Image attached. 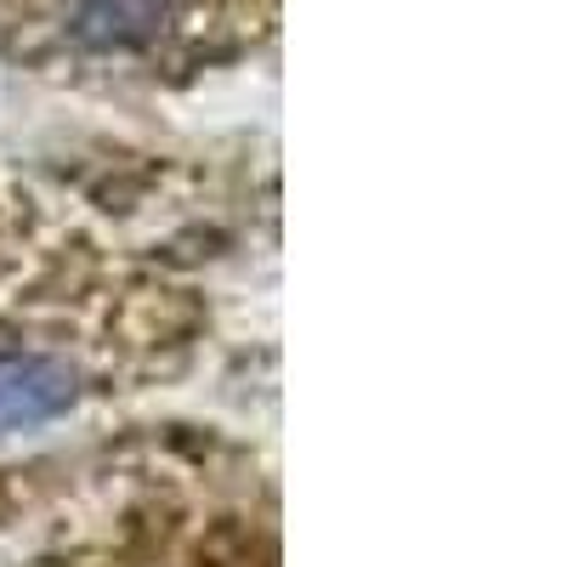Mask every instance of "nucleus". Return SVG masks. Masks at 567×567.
I'll use <instances>...</instances> for the list:
<instances>
[{
  "label": "nucleus",
  "instance_id": "f03ea898",
  "mask_svg": "<svg viewBox=\"0 0 567 567\" xmlns=\"http://www.w3.org/2000/svg\"><path fill=\"white\" fill-rule=\"evenodd\" d=\"M176 12V0H74L69 29L97 45V52H114V45H142L154 40Z\"/></svg>",
  "mask_w": 567,
  "mask_h": 567
},
{
  "label": "nucleus",
  "instance_id": "f257e3e1",
  "mask_svg": "<svg viewBox=\"0 0 567 567\" xmlns=\"http://www.w3.org/2000/svg\"><path fill=\"white\" fill-rule=\"evenodd\" d=\"M74 369L45 352H0V437L40 432L74 403Z\"/></svg>",
  "mask_w": 567,
  "mask_h": 567
}]
</instances>
